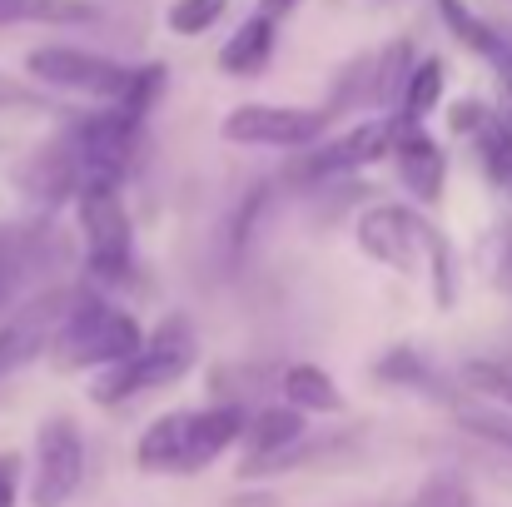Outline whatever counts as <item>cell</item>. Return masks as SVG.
I'll list each match as a JSON object with an SVG mask.
<instances>
[{
  "label": "cell",
  "mask_w": 512,
  "mask_h": 507,
  "mask_svg": "<svg viewBox=\"0 0 512 507\" xmlns=\"http://www.w3.org/2000/svg\"><path fill=\"white\" fill-rule=\"evenodd\" d=\"M458 423L498 448L512 453V413H498V408H473V403H458Z\"/></svg>",
  "instance_id": "cb8c5ba5"
},
{
  "label": "cell",
  "mask_w": 512,
  "mask_h": 507,
  "mask_svg": "<svg viewBox=\"0 0 512 507\" xmlns=\"http://www.w3.org/2000/svg\"><path fill=\"white\" fill-rule=\"evenodd\" d=\"M15 498H20V458L0 453V507H15Z\"/></svg>",
  "instance_id": "83f0119b"
},
{
  "label": "cell",
  "mask_w": 512,
  "mask_h": 507,
  "mask_svg": "<svg viewBox=\"0 0 512 507\" xmlns=\"http://www.w3.org/2000/svg\"><path fill=\"white\" fill-rule=\"evenodd\" d=\"M488 65L498 70V85H503V110H508V125H512V45H503Z\"/></svg>",
  "instance_id": "f1b7e54d"
},
{
  "label": "cell",
  "mask_w": 512,
  "mask_h": 507,
  "mask_svg": "<svg viewBox=\"0 0 512 507\" xmlns=\"http://www.w3.org/2000/svg\"><path fill=\"white\" fill-rule=\"evenodd\" d=\"M473 150H478V165L493 184H512V125L508 115L498 110H483V120L473 125Z\"/></svg>",
  "instance_id": "ac0fdd59"
},
{
  "label": "cell",
  "mask_w": 512,
  "mask_h": 507,
  "mask_svg": "<svg viewBox=\"0 0 512 507\" xmlns=\"http://www.w3.org/2000/svg\"><path fill=\"white\" fill-rule=\"evenodd\" d=\"M408 70H413V45L408 40H393L388 50L373 55V80H378V105H393L403 100V85H408Z\"/></svg>",
  "instance_id": "44dd1931"
},
{
  "label": "cell",
  "mask_w": 512,
  "mask_h": 507,
  "mask_svg": "<svg viewBox=\"0 0 512 507\" xmlns=\"http://www.w3.org/2000/svg\"><path fill=\"white\" fill-rule=\"evenodd\" d=\"M100 5L95 0H0V25H95Z\"/></svg>",
  "instance_id": "9a60e30c"
},
{
  "label": "cell",
  "mask_w": 512,
  "mask_h": 507,
  "mask_svg": "<svg viewBox=\"0 0 512 507\" xmlns=\"http://www.w3.org/2000/svg\"><path fill=\"white\" fill-rule=\"evenodd\" d=\"M358 249L393 269V274H428L433 304L448 309L458 299V264H453V244L408 204H373L358 219Z\"/></svg>",
  "instance_id": "6da1fadb"
},
{
  "label": "cell",
  "mask_w": 512,
  "mask_h": 507,
  "mask_svg": "<svg viewBox=\"0 0 512 507\" xmlns=\"http://www.w3.org/2000/svg\"><path fill=\"white\" fill-rule=\"evenodd\" d=\"M259 10L279 20V15H289V10H299V0H259Z\"/></svg>",
  "instance_id": "f546056e"
},
{
  "label": "cell",
  "mask_w": 512,
  "mask_h": 507,
  "mask_svg": "<svg viewBox=\"0 0 512 507\" xmlns=\"http://www.w3.org/2000/svg\"><path fill=\"white\" fill-rule=\"evenodd\" d=\"M184 423H189V408L165 413L145 428L140 448H135V463L140 473H179V453H184Z\"/></svg>",
  "instance_id": "e0dca14e"
},
{
  "label": "cell",
  "mask_w": 512,
  "mask_h": 507,
  "mask_svg": "<svg viewBox=\"0 0 512 507\" xmlns=\"http://www.w3.org/2000/svg\"><path fill=\"white\" fill-rule=\"evenodd\" d=\"M85 483V438L75 418L55 413L35 428V463H30V507H70Z\"/></svg>",
  "instance_id": "9c48e42d"
},
{
  "label": "cell",
  "mask_w": 512,
  "mask_h": 507,
  "mask_svg": "<svg viewBox=\"0 0 512 507\" xmlns=\"http://www.w3.org/2000/svg\"><path fill=\"white\" fill-rule=\"evenodd\" d=\"M309 423H304V408L294 403H274V408H259L244 428V443H249V463L239 473H274L284 463H294V448L304 443Z\"/></svg>",
  "instance_id": "7c38bea8"
},
{
  "label": "cell",
  "mask_w": 512,
  "mask_h": 507,
  "mask_svg": "<svg viewBox=\"0 0 512 507\" xmlns=\"http://www.w3.org/2000/svg\"><path fill=\"white\" fill-rule=\"evenodd\" d=\"M284 403H294L304 413H343L339 383L319 363H289L284 368Z\"/></svg>",
  "instance_id": "2e32d148"
},
{
  "label": "cell",
  "mask_w": 512,
  "mask_h": 507,
  "mask_svg": "<svg viewBox=\"0 0 512 507\" xmlns=\"http://www.w3.org/2000/svg\"><path fill=\"white\" fill-rule=\"evenodd\" d=\"M393 150L388 160L398 169L403 189L418 199V204H438L443 199V184H448V155L443 145L423 130V120H408V115H393Z\"/></svg>",
  "instance_id": "30bf717a"
},
{
  "label": "cell",
  "mask_w": 512,
  "mask_h": 507,
  "mask_svg": "<svg viewBox=\"0 0 512 507\" xmlns=\"http://www.w3.org/2000/svg\"><path fill=\"white\" fill-rule=\"evenodd\" d=\"M80 294H85V284H50L0 319V378H10L25 363H35L40 353H50V343L60 334V324L70 319V309L80 304Z\"/></svg>",
  "instance_id": "52a82bcc"
},
{
  "label": "cell",
  "mask_w": 512,
  "mask_h": 507,
  "mask_svg": "<svg viewBox=\"0 0 512 507\" xmlns=\"http://www.w3.org/2000/svg\"><path fill=\"white\" fill-rule=\"evenodd\" d=\"M224 10H229V0H174L170 10H165V20H170L174 35L194 40V35H204L209 25H219Z\"/></svg>",
  "instance_id": "7402d4cb"
},
{
  "label": "cell",
  "mask_w": 512,
  "mask_h": 507,
  "mask_svg": "<svg viewBox=\"0 0 512 507\" xmlns=\"http://www.w3.org/2000/svg\"><path fill=\"white\" fill-rule=\"evenodd\" d=\"M0 110H50V100H45V90H35L25 80H10L0 70Z\"/></svg>",
  "instance_id": "4316f807"
},
{
  "label": "cell",
  "mask_w": 512,
  "mask_h": 507,
  "mask_svg": "<svg viewBox=\"0 0 512 507\" xmlns=\"http://www.w3.org/2000/svg\"><path fill=\"white\" fill-rule=\"evenodd\" d=\"M80 209V234H85V269L100 284H120L130 279L135 264V229L120 199V184H85L75 194Z\"/></svg>",
  "instance_id": "8992f818"
},
{
  "label": "cell",
  "mask_w": 512,
  "mask_h": 507,
  "mask_svg": "<svg viewBox=\"0 0 512 507\" xmlns=\"http://www.w3.org/2000/svg\"><path fill=\"white\" fill-rule=\"evenodd\" d=\"M438 5V15H443V25H448V35H458V45H468L473 55H483V60H493L508 40L468 5V0H433Z\"/></svg>",
  "instance_id": "d6986e66"
},
{
  "label": "cell",
  "mask_w": 512,
  "mask_h": 507,
  "mask_svg": "<svg viewBox=\"0 0 512 507\" xmlns=\"http://www.w3.org/2000/svg\"><path fill=\"white\" fill-rule=\"evenodd\" d=\"M70 259H75L70 239L45 214L40 219H5L0 224V319L20 304L25 289L70 269Z\"/></svg>",
  "instance_id": "277c9868"
},
{
  "label": "cell",
  "mask_w": 512,
  "mask_h": 507,
  "mask_svg": "<svg viewBox=\"0 0 512 507\" xmlns=\"http://www.w3.org/2000/svg\"><path fill=\"white\" fill-rule=\"evenodd\" d=\"M249 428V413L239 403H219V408H204V413H189L184 423V453H179V473H199L209 468L219 453H229Z\"/></svg>",
  "instance_id": "4fadbf2b"
},
{
  "label": "cell",
  "mask_w": 512,
  "mask_h": 507,
  "mask_svg": "<svg viewBox=\"0 0 512 507\" xmlns=\"http://www.w3.org/2000/svg\"><path fill=\"white\" fill-rule=\"evenodd\" d=\"M279 30V20L274 15H264V10H254L224 45H219V70L224 75H234V80H244V75H259L269 60H274V35Z\"/></svg>",
  "instance_id": "5bb4252c"
},
{
  "label": "cell",
  "mask_w": 512,
  "mask_h": 507,
  "mask_svg": "<svg viewBox=\"0 0 512 507\" xmlns=\"http://www.w3.org/2000/svg\"><path fill=\"white\" fill-rule=\"evenodd\" d=\"M463 383H468L473 393H483V398L512 408V368H503V363H468V368H463Z\"/></svg>",
  "instance_id": "d4e9b609"
},
{
  "label": "cell",
  "mask_w": 512,
  "mask_h": 507,
  "mask_svg": "<svg viewBox=\"0 0 512 507\" xmlns=\"http://www.w3.org/2000/svg\"><path fill=\"white\" fill-rule=\"evenodd\" d=\"M194 358H199L194 324H189L184 314H170L155 334H145L140 353H130L125 363H110V368L95 373L90 398H95L100 408H120V403H130V398H140V393H155V388L179 383V378L194 368Z\"/></svg>",
  "instance_id": "7a4b0ae2"
},
{
  "label": "cell",
  "mask_w": 512,
  "mask_h": 507,
  "mask_svg": "<svg viewBox=\"0 0 512 507\" xmlns=\"http://www.w3.org/2000/svg\"><path fill=\"white\" fill-rule=\"evenodd\" d=\"M383 383H403V388H433V368L423 363V353L413 348H388L373 368Z\"/></svg>",
  "instance_id": "603a6c76"
},
{
  "label": "cell",
  "mask_w": 512,
  "mask_h": 507,
  "mask_svg": "<svg viewBox=\"0 0 512 507\" xmlns=\"http://www.w3.org/2000/svg\"><path fill=\"white\" fill-rule=\"evenodd\" d=\"M443 80H448V65H443L438 55L413 60L408 85H403V115H408V120H428V115L443 105Z\"/></svg>",
  "instance_id": "ffe728a7"
},
{
  "label": "cell",
  "mask_w": 512,
  "mask_h": 507,
  "mask_svg": "<svg viewBox=\"0 0 512 507\" xmlns=\"http://www.w3.org/2000/svg\"><path fill=\"white\" fill-rule=\"evenodd\" d=\"M329 110L309 105H234L219 120V140L244 150H309L329 130Z\"/></svg>",
  "instance_id": "ba28073f"
},
{
  "label": "cell",
  "mask_w": 512,
  "mask_h": 507,
  "mask_svg": "<svg viewBox=\"0 0 512 507\" xmlns=\"http://www.w3.org/2000/svg\"><path fill=\"white\" fill-rule=\"evenodd\" d=\"M393 115H383V120H363V125H353L348 135L339 140H329V145H309V155L299 160V174L304 179H334V174H353V169H368L378 165V160H388V150H393Z\"/></svg>",
  "instance_id": "8fae6325"
},
{
  "label": "cell",
  "mask_w": 512,
  "mask_h": 507,
  "mask_svg": "<svg viewBox=\"0 0 512 507\" xmlns=\"http://www.w3.org/2000/svg\"><path fill=\"white\" fill-rule=\"evenodd\" d=\"M408 507H473V493L458 478H428Z\"/></svg>",
  "instance_id": "484cf974"
},
{
  "label": "cell",
  "mask_w": 512,
  "mask_h": 507,
  "mask_svg": "<svg viewBox=\"0 0 512 507\" xmlns=\"http://www.w3.org/2000/svg\"><path fill=\"white\" fill-rule=\"evenodd\" d=\"M145 329L130 309L120 304H105L100 294H80V304L70 309V319L60 324V334L50 343V363L65 368V373H80V368H110V363H125L130 353H140Z\"/></svg>",
  "instance_id": "3957f363"
},
{
  "label": "cell",
  "mask_w": 512,
  "mask_h": 507,
  "mask_svg": "<svg viewBox=\"0 0 512 507\" xmlns=\"http://www.w3.org/2000/svg\"><path fill=\"white\" fill-rule=\"evenodd\" d=\"M508 189H512V184H508Z\"/></svg>",
  "instance_id": "4dcf8cb0"
},
{
  "label": "cell",
  "mask_w": 512,
  "mask_h": 507,
  "mask_svg": "<svg viewBox=\"0 0 512 507\" xmlns=\"http://www.w3.org/2000/svg\"><path fill=\"white\" fill-rule=\"evenodd\" d=\"M25 70L45 90L85 95V100H100V105H120L135 85V65H120V60L80 50V45H35L25 55Z\"/></svg>",
  "instance_id": "5b68a950"
}]
</instances>
